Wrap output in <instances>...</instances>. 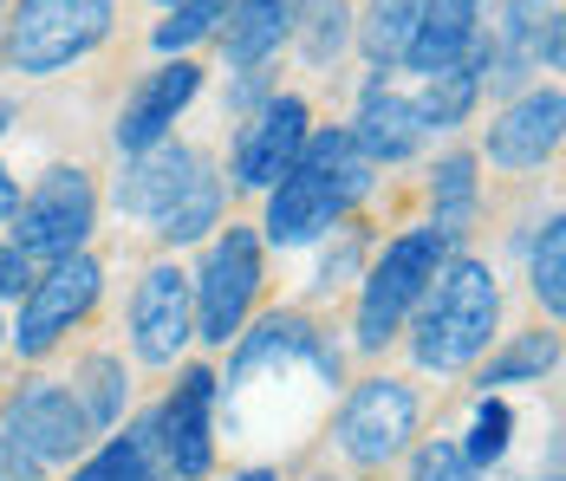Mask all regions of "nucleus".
Masks as SVG:
<instances>
[{
	"instance_id": "obj_27",
	"label": "nucleus",
	"mask_w": 566,
	"mask_h": 481,
	"mask_svg": "<svg viewBox=\"0 0 566 481\" xmlns=\"http://www.w3.org/2000/svg\"><path fill=\"white\" fill-rule=\"evenodd\" d=\"M228 7H234V0H170V20L150 33V40H157V53H182V46L209 40V33L228 20Z\"/></svg>"
},
{
	"instance_id": "obj_2",
	"label": "nucleus",
	"mask_w": 566,
	"mask_h": 481,
	"mask_svg": "<svg viewBox=\"0 0 566 481\" xmlns=\"http://www.w3.org/2000/svg\"><path fill=\"white\" fill-rule=\"evenodd\" d=\"M495 325H502V286H495L489 261L450 254L437 268V280L423 286V300H417L410 352H417L423 372H462V365H475L489 352Z\"/></svg>"
},
{
	"instance_id": "obj_9",
	"label": "nucleus",
	"mask_w": 566,
	"mask_h": 481,
	"mask_svg": "<svg viewBox=\"0 0 566 481\" xmlns=\"http://www.w3.org/2000/svg\"><path fill=\"white\" fill-rule=\"evenodd\" d=\"M333 436H339V449L358 469H385L391 456H403V442L417 436V397H410V384H397V377H365V384L339 404Z\"/></svg>"
},
{
	"instance_id": "obj_28",
	"label": "nucleus",
	"mask_w": 566,
	"mask_h": 481,
	"mask_svg": "<svg viewBox=\"0 0 566 481\" xmlns=\"http://www.w3.org/2000/svg\"><path fill=\"white\" fill-rule=\"evenodd\" d=\"M534 300L547 306V320L566 313V221L560 215H547L541 248H534Z\"/></svg>"
},
{
	"instance_id": "obj_38",
	"label": "nucleus",
	"mask_w": 566,
	"mask_h": 481,
	"mask_svg": "<svg viewBox=\"0 0 566 481\" xmlns=\"http://www.w3.org/2000/svg\"><path fill=\"white\" fill-rule=\"evenodd\" d=\"M313 481H339V475H313Z\"/></svg>"
},
{
	"instance_id": "obj_12",
	"label": "nucleus",
	"mask_w": 566,
	"mask_h": 481,
	"mask_svg": "<svg viewBox=\"0 0 566 481\" xmlns=\"http://www.w3.org/2000/svg\"><path fill=\"white\" fill-rule=\"evenodd\" d=\"M196 338L189 320V273L182 268H150L137 280V300H130V352L144 365H176V352Z\"/></svg>"
},
{
	"instance_id": "obj_15",
	"label": "nucleus",
	"mask_w": 566,
	"mask_h": 481,
	"mask_svg": "<svg viewBox=\"0 0 566 481\" xmlns=\"http://www.w3.org/2000/svg\"><path fill=\"white\" fill-rule=\"evenodd\" d=\"M196 169H202V157L196 150H182V144H150V150H137V163L117 176V209L137 215V221H164V215L176 209V196L196 182Z\"/></svg>"
},
{
	"instance_id": "obj_19",
	"label": "nucleus",
	"mask_w": 566,
	"mask_h": 481,
	"mask_svg": "<svg viewBox=\"0 0 566 481\" xmlns=\"http://www.w3.org/2000/svg\"><path fill=\"white\" fill-rule=\"evenodd\" d=\"M475 40H482V0H423V20L403 46V65L430 79V72L455 65Z\"/></svg>"
},
{
	"instance_id": "obj_25",
	"label": "nucleus",
	"mask_w": 566,
	"mask_h": 481,
	"mask_svg": "<svg viewBox=\"0 0 566 481\" xmlns=\"http://www.w3.org/2000/svg\"><path fill=\"white\" fill-rule=\"evenodd\" d=\"M554 358H560V338L554 332H521L502 358L482 365V397L489 390H509V384H541V377L554 372Z\"/></svg>"
},
{
	"instance_id": "obj_3",
	"label": "nucleus",
	"mask_w": 566,
	"mask_h": 481,
	"mask_svg": "<svg viewBox=\"0 0 566 481\" xmlns=\"http://www.w3.org/2000/svg\"><path fill=\"white\" fill-rule=\"evenodd\" d=\"M112 33V0H20L0 27V53L27 79H53Z\"/></svg>"
},
{
	"instance_id": "obj_21",
	"label": "nucleus",
	"mask_w": 566,
	"mask_h": 481,
	"mask_svg": "<svg viewBox=\"0 0 566 481\" xmlns=\"http://www.w3.org/2000/svg\"><path fill=\"white\" fill-rule=\"evenodd\" d=\"M475 202H482V182H475V157H443L430 169V228L443 234V241H462L469 234V221H475Z\"/></svg>"
},
{
	"instance_id": "obj_13",
	"label": "nucleus",
	"mask_w": 566,
	"mask_h": 481,
	"mask_svg": "<svg viewBox=\"0 0 566 481\" xmlns=\"http://www.w3.org/2000/svg\"><path fill=\"white\" fill-rule=\"evenodd\" d=\"M202 92V72L189 65V59H170V65H157L130 98H124V111H117V150H150V144H164L170 137V124L189 111V98Z\"/></svg>"
},
{
	"instance_id": "obj_22",
	"label": "nucleus",
	"mask_w": 566,
	"mask_h": 481,
	"mask_svg": "<svg viewBox=\"0 0 566 481\" xmlns=\"http://www.w3.org/2000/svg\"><path fill=\"white\" fill-rule=\"evenodd\" d=\"M157 429H150V417L137 429H124V436H112L92 462H78L72 469V481H157Z\"/></svg>"
},
{
	"instance_id": "obj_8",
	"label": "nucleus",
	"mask_w": 566,
	"mask_h": 481,
	"mask_svg": "<svg viewBox=\"0 0 566 481\" xmlns=\"http://www.w3.org/2000/svg\"><path fill=\"white\" fill-rule=\"evenodd\" d=\"M216 404H222V377L209 365H189L176 377V390L164 397V410L150 417L157 429V456L164 469L182 481H202L216 469Z\"/></svg>"
},
{
	"instance_id": "obj_1",
	"label": "nucleus",
	"mask_w": 566,
	"mask_h": 481,
	"mask_svg": "<svg viewBox=\"0 0 566 481\" xmlns=\"http://www.w3.org/2000/svg\"><path fill=\"white\" fill-rule=\"evenodd\" d=\"M371 189V163L352 144L345 124H326L300 144V157L286 163V176L268 189V241L274 248H306L319 241L333 221L352 215V202Z\"/></svg>"
},
{
	"instance_id": "obj_7",
	"label": "nucleus",
	"mask_w": 566,
	"mask_h": 481,
	"mask_svg": "<svg viewBox=\"0 0 566 481\" xmlns=\"http://www.w3.org/2000/svg\"><path fill=\"white\" fill-rule=\"evenodd\" d=\"M98 286H105V268H98L92 254H72V261L46 268L33 286H27V293H20V320L7 325L13 352H20V358H46L59 338H65L72 325L92 313Z\"/></svg>"
},
{
	"instance_id": "obj_30",
	"label": "nucleus",
	"mask_w": 566,
	"mask_h": 481,
	"mask_svg": "<svg viewBox=\"0 0 566 481\" xmlns=\"http://www.w3.org/2000/svg\"><path fill=\"white\" fill-rule=\"evenodd\" d=\"M300 13H306V20H300L293 33L306 40V59H313V65H326V59L345 46V33H352V27H345V20H352L345 0H313V7H300Z\"/></svg>"
},
{
	"instance_id": "obj_18",
	"label": "nucleus",
	"mask_w": 566,
	"mask_h": 481,
	"mask_svg": "<svg viewBox=\"0 0 566 481\" xmlns=\"http://www.w3.org/2000/svg\"><path fill=\"white\" fill-rule=\"evenodd\" d=\"M489 59H495V46H489V33H482V40H475L469 53L455 59V65L430 72V79L410 92V105H417V124H423V130H455V124L475 111V98H482Z\"/></svg>"
},
{
	"instance_id": "obj_6",
	"label": "nucleus",
	"mask_w": 566,
	"mask_h": 481,
	"mask_svg": "<svg viewBox=\"0 0 566 481\" xmlns=\"http://www.w3.org/2000/svg\"><path fill=\"white\" fill-rule=\"evenodd\" d=\"M92 228H98V189H92V176L85 169H46L40 189L13 209V248L27 261L59 268L72 254H85Z\"/></svg>"
},
{
	"instance_id": "obj_4",
	"label": "nucleus",
	"mask_w": 566,
	"mask_h": 481,
	"mask_svg": "<svg viewBox=\"0 0 566 481\" xmlns=\"http://www.w3.org/2000/svg\"><path fill=\"white\" fill-rule=\"evenodd\" d=\"M443 261H450V241L437 228L397 234L391 248H385V261L365 273V293H358V352H385L391 345Z\"/></svg>"
},
{
	"instance_id": "obj_14",
	"label": "nucleus",
	"mask_w": 566,
	"mask_h": 481,
	"mask_svg": "<svg viewBox=\"0 0 566 481\" xmlns=\"http://www.w3.org/2000/svg\"><path fill=\"white\" fill-rule=\"evenodd\" d=\"M560 117H566V98L554 85L521 92V98L489 124V163H495V169H541V163L560 150Z\"/></svg>"
},
{
	"instance_id": "obj_39",
	"label": "nucleus",
	"mask_w": 566,
	"mask_h": 481,
	"mask_svg": "<svg viewBox=\"0 0 566 481\" xmlns=\"http://www.w3.org/2000/svg\"><path fill=\"white\" fill-rule=\"evenodd\" d=\"M0 345H7V325H0Z\"/></svg>"
},
{
	"instance_id": "obj_20",
	"label": "nucleus",
	"mask_w": 566,
	"mask_h": 481,
	"mask_svg": "<svg viewBox=\"0 0 566 481\" xmlns=\"http://www.w3.org/2000/svg\"><path fill=\"white\" fill-rule=\"evenodd\" d=\"M300 7L306 0H234L228 27H222L228 65L254 72L268 53H281V40H293V27H300Z\"/></svg>"
},
{
	"instance_id": "obj_32",
	"label": "nucleus",
	"mask_w": 566,
	"mask_h": 481,
	"mask_svg": "<svg viewBox=\"0 0 566 481\" xmlns=\"http://www.w3.org/2000/svg\"><path fill=\"white\" fill-rule=\"evenodd\" d=\"M27 286H33V261L13 241H0V300H20Z\"/></svg>"
},
{
	"instance_id": "obj_37",
	"label": "nucleus",
	"mask_w": 566,
	"mask_h": 481,
	"mask_svg": "<svg viewBox=\"0 0 566 481\" xmlns=\"http://www.w3.org/2000/svg\"><path fill=\"white\" fill-rule=\"evenodd\" d=\"M0 27H7V0H0Z\"/></svg>"
},
{
	"instance_id": "obj_11",
	"label": "nucleus",
	"mask_w": 566,
	"mask_h": 481,
	"mask_svg": "<svg viewBox=\"0 0 566 481\" xmlns=\"http://www.w3.org/2000/svg\"><path fill=\"white\" fill-rule=\"evenodd\" d=\"M306 137H313L306 98H293V92L281 98V92H274L268 105L241 124V137H234V182H241V189H274L286 176V163L300 157Z\"/></svg>"
},
{
	"instance_id": "obj_34",
	"label": "nucleus",
	"mask_w": 566,
	"mask_h": 481,
	"mask_svg": "<svg viewBox=\"0 0 566 481\" xmlns=\"http://www.w3.org/2000/svg\"><path fill=\"white\" fill-rule=\"evenodd\" d=\"M13 209H20V189H13V176H7V163H0V221Z\"/></svg>"
},
{
	"instance_id": "obj_31",
	"label": "nucleus",
	"mask_w": 566,
	"mask_h": 481,
	"mask_svg": "<svg viewBox=\"0 0 566 481\" xmlns=\"http://www.w3.org/2000/svg\"><path fill=\"white\" fill-rule=\"evenodd\" d=\"M410 481H482V469L462 456V442H450V436H430V442L410 456Z\"/></svg>"
},
{
	"instance_id": "obj_17",
	"label": "nucleus",
	"mask_w": 566,
	"mask_h": 481,
	"mask_svg": "<svg viewBox=\"0 0 566 481\" xmlns=\"http://www.w3.org/2000/svg\"><path fill=\"white\" fill-rule=\"evenodd\" d=\"M560 7L554 0H509V13H502V40H489L495 59H489V72L514 85V79H527L534 65H560Z\"/></svg>"
},
{
	"instance_id": "obj_23",
	"label": "nucleus",
	"mask_w": 566,
	"mask_h": 481,
	"mask_svg": "<svg viewBox=\"0 0 566 481\" xmlns=\"http://www.w3.org/2000/svg\"><path fill=\"white\" fill-rule=\"evenodd\" d=\"M417 20H423V0H371V7H365V27H358L365 59H371L378 72L403 65V46H410Z\"/></svg>"
},
{
	"instance_id": "obj_41",
	"label": "nucleus",
	"mask_w": 566,
	"mask_h": 481,
	"mask_svg": "<svg viewBox=\"0 0 566 481\" xmlns=\"http://www.w3.org/2000/svg\"><path fill=\"white\" fill-rule=\"evenodd\" d=\"M547 481H560V475H547Z\"/></svg>"
},
{
	"instance_id": "obj_33",
	"label": "nucleus",
	"mask_w": 566,
	"mask_h": 481,
	"mask_svg": "<svg viewBox=\"0 0 566 481\" xmlns=\"http://www.w3.org/2000/svg\"><path fill=\"white\" fill-rule=\"evenodd\" d=\"M0 481H46V469H40V462L7 436V429H0Z\"/></svg>"
},
{
	"instance_id": "obj_26",
	"label": "nucleus",
	"mask_w": 566,
	"mask_h": 481,
	"mask_svg": "<svg viewBox=\"0 0 566 481\" xmlns=\"http://www.w3.org/2000/svg\"><path fill=\"white\" fill-rule=\"evenodd\" d=\"M72 397H78V410H85V429H117L124 417V397H130V384H124V365L117 358H85L78 365V384H72Z\"/></svg>"
},
{
	"instance_id": "obj_40",
	"label": "nucleus",
	"mask_w": 566,
	"mask_h": 481,
	"mask_svg": "<svg viewBox=\"0 0 566 481\" xmlns=\"http://www.w3.org/2000/svg\"><path fill=\"white\" fill-rule=\"evenodd\" d=\"M157 7H170V0H157Z\"/></svg>"
},
{
	"instance_id": "obj_29",
	"label": "nucleus",
	"mask_w": 566,
	"mask_h": 481,
	"mask_svg": "<svg viewBox=\"0 0 566 481\" xmlns=\"http://www.w3.org/2000/svg\"><path fill=\"white\" fill-rule=\"evenodd\" d=\"M509 429H514L509 404H502V397H482V404H475V424H469V442H462V456H469L475 469L502 462V456H509Z\"/></svg>"
},
{
	"instance_id": "obj_10",
	"label": "nucleus",
	"mask_w": 566,
	"mask_h": 481,
	"mask_svg": "<svg viewBox=\"0 0 566 481\" xmlns=\"http://www.w3.org/2000/svg\"><path fill=\"white\" fill-rule=\"evenodd\" d=\"M0 429L40 462V469H59V462H72L78 449H85V410H78V397L65 390V384H20L7 404H0Z\"/></svg>"
},
{
	"instance_id": "obj_35",
	"label": "nucleus",
	"mask_w": 566,
	"mask_h": 481,
	"mask_svg": "<svg viewBox=\"0 0 566 481\" xmlns=\"http://www.w3.org/2000/svg\"><path fill=\"white\" fill-rule=\"evenodd\" d=\"M228 481H281L274 469H241V475H228Z\"/></svg>"
},
{
	"instance_id": "obj_36",
	"label": "nucleus",
	"mask_w": 566,
	"mask_h": 481,
	"mask_svg": "<svg viewBox=\"0 0 566 481\" xmlns=\"http://www.w3.org/2000/svg\"><path fill=\"white\" fill-rule=\"evenodd\" d=\"M7 124H13V111H7V105H0V130H7Z\"/></svg>"
},
{
	"instance_id": "obj_24",
	"label": "nucleus",
	"mask_w": 566,
	"mask_h": 481,
	"mask_svg": "<svg viewBox=\"0 0 566 481\" xmlns=\"http://www.w3.org/2000/svg\"><path fill=\"white\" fill-rule=\"evenodd\" d=\"M216 215H222V176L202 163V169H196V182L176 196V209L157 221V241H170V248H189V241H202V234L216 228Z\"/></svg>"
},
{
	"instance_id": "obj_5",
	"label": "nucleus",
	"mask_w": 566,
	"mask_h": 481,
	"mask_svg": "<svg viewBox=\"0 0 566 481\" xmlns=\"http://www.w3.org/2000/svg\"><path fill=\"white\" fill-rule=\"evenodd\" d=\"M254 286H261V241H254V228L228 221L222 234L209 241L202 268L189 273V320H196V338L228 345V338L241 332V320H248V306H254Z\"/></svg>"
},
{
	"instance_id": "obj_16",
	"label": "nucleus",
	"mask_w": 566,
	"mask_h": 481,
	"mask_svg": "<svg viewBox=\"0 0 566 481\" xmlns=\"http://www.w3.org/2000/svg\"><path fill=\"white\" fill-rule=\"evenodd\" d=\"M352 130V144L365 150V163H410L423 150V124H417V105H410V92H391L385 79H371L365 85V98H358V117L345 124Z\"/></svg>"
}]
</instances>
